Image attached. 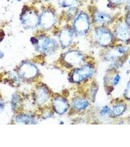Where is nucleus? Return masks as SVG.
Here are the masks:
<instances>
[{
	"mask_svg": "<svg viewBox=\"0 0 130 147\" xmlns=\"http://www.w3.org/2000/svg\"><path fill=\"white\" fill-rule=\"evenodd\" d=\"M92 73V70L88 66H84L82 68L74 72L72 75V80L75 82H79L88 78Z\"/></svg>",
	"mask_w": 130,
	"mask_h": 147,
	"instance_id": "1",
	"label": "nucleus"
},
{
	"mask_svg": "<svg viewBox=\"0 0 130 147\" xmlns=\"http://www.w3.org/2000/svg\"><path fill=\"white\" fill-rule=\"evenodd\" d=\"M19 73L20 75L25 78H30L37 73V69L35 66L30 63H25L21 67Z\"/></svg>",
	"mask_w": 130,
	"mask_h": 147,
	"instance_id": "2",
	"label": "nucleus"
},
{
	"mask_svg": "<svg viewBox=\"0 0 130 147\" xmlns=\"http://www.w3.org/2000/svg\"><path fill=\"white\" fill-rule=\"evenodd\" d=\"M54 106L55 111L60 114L64 113L68 108L67 101L62 98L55 99L54 101Z\"/></svg>",
	"mask_w": 130,
	"mask_h": 147,
	"instance_id": "3",
	"label": "nucleus"
},
{
	"mask_svg": "<svg viewBox=\"0 0 130 147\" xmlns=\"http://www.w3.org/2000/svg\"><path fill=\"white\" fill-rule=\"evenodd\" d=\"M55 47V43L54 41L49 39H46L39 45V48L42 52L50 53L54 50Z\"/></svg>",
	"mask_w": 130,
	"mask_h": 147,
	"instance_id": "4",
	"label": "nucleus"
},
{
	"mask_svg": "<svg viewBox=\"0 0 130 147\" xmlns=\"http://www.w3.org/2000/svg\"><path fill=\"white\" fill-rule=\"evenodd\" d=\"M37 99L40 103H44L48 99V93L46 89L40 88L37 91Z\"/></svg>",
	"mask_w": 130,
	"mask_h": 147,
	"instance_id": "5",
	"label": "nucleus"
},
{
	"mask_svg": "<svg viewBox=\"0 0 130 147\" xmlns=\"http://www.w3.org/2000/svg\"><path fill=\"white\" fill-rule=\"evenodd\" d=\"M73 105L74 107L78 109H83L88 107V102L87 100L83 99H78L74 100Z\"/></svg>",
	"mask_w": 130,
	"mask_h": 147,
	"instance_id": "6",
	"label": "nucleus"
},
{
	"mask_svg": "<svg viewBox=\"0 0 130 147\" xmlns=\"http://www.w3.org/2000/svg\"><path fill=\"white\" fill-rule=\"evenodd\" d=\"M17 122L23 123L25 124H32L33 119L32 117L27 115H20L16 117Z\"/></svg>",
	"mask_w": 130,
	"mask_h": 147,
	"instance_id": "7",
	"label": "nucleus"
},
{
	"mask_svg": "<svg viewBox=\"0 0 130 147\" xmlns=\"http://www.w3.org/2000/svg\"><path fill=\"white\" fill-rule=\"evenodd\" d=\"M110 17L105 14L99 13L96 15V20L99 22H104L110 20Z\"/></svg>",
	"mask_w": 130,
	"mask_h": 147,
	"instance_id": "8",
	"label": "nucleus"
},
{
	"mask_svg": "<svg viewBox=\"0 0 130 147\" xmlns=\"http://www.w3.org/2000/svg\"><path fill=\"white\" fill-rule=\"evenodd\" d=\"M125 107L123 105H119L113 107V113L115 115H119L123 112Z\"/></svg>",
	"mask_w": 130,
	"mask_h": 147,
	"instance_id": "9",
	"label": "nucleus"
},
{
	"mask_svg": "<svg viewBox=\"0 0 130 147\" xmlns=\"http://www.w3.org/2000/svg\"><path fill=\"white\" fill-rule=\"evenodd\" d=\"M110 109H109V107H108L107 106H105L101 110L100 114L102 115H105L106 114L108 113L109 112H110Z\"/></svg>",
	"mask_w": 130,
	"mask_h": 147,
	"instance_id": "10",
	"label": "nucleus"
},
{
	"mask_svg": "<svg viewBox=\"0 0 130 147\" xmlns=\"http://www.w3.org/2000/svg\"><path fill=\"white\" fill-rule=\"evenodd\" d=\"M120 80V77L119 76H117L115 78L114 80H113V84L114 85H117V84L119 83Z\"/></svg>",
	"mask_w": 130,
	"mask_h": 147,
	"instance_id": "11",
	"label": "nucleus"
},
{
	"mask_svg": "<svg viewBox=\"0 0 130 147\" xmlns=\"http://www.w3.org/2000/svg\"><path fill=\"white\" fill-rule=\"evenodd\" d=\"M126 95H127V97L130 98V84L128 87L127 90V93L126 94Z\"/></svg>",
	"mask_w": 130,
	"mask_h": 147,
	"instance_id": "12",
	"label": "nucleus"
},
{
	"mask_svg": "<svg viewBox=\"0 0 130 147\" xmlns=\"http://www.w3.org/2000/svg\"><path fill=\"white\" fill-rule=\"evenodd\" d=\"M127 50L126 49L124 48H120L119 49V52L120 53H123L124 52H126Z\"/></svg>",
	"mask_w": 130,
	"mask_h": 147,
	"instance_id": "13",
	"label": "nucleus"
},
{
	"mask_svg": "<svg viewBox=\"0 0 130 147\" xmlns=\"http://www.w3.org/2000/svg\"><path fill=\"white\" fill-rule=\"evenodd\" d=\"M3 102H2L0 101V109H3Z\"/></svg>",
	"mask_w": 130,
	"mask_h": 147,
	"instance_id": "14",
	"label": "nucleus"
},
{
	"mask_svg": "<svg viewBox=\"0 0 130 147\" xmlns=\"http://www.w3.org/2000/svg\"><path fill=\"white\" fill-rule=\"evenodd\" d=\"M3 57V54L1 52H0V58H1Z\"/></svg>",
	"mask_w": 130,
	"mask_h": 147,
	"instance_id": "15",
	"label": "nucleus"
},
{
	"mask_svg": "<svg viewBox=\"0 0 130 147\" xmlns=\"http://www.w3.org/2000/svg\"><path fill=\"white\" fill-rule=\"evenodd\" d=\"M129 63H130V61H129Z\"/></svg>",
	"mask_w": 130,
	"mask_h": 147,
	"instance_id": "16",
	"label": "nucleus"
}]
</instances>
